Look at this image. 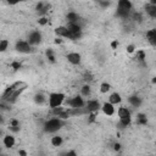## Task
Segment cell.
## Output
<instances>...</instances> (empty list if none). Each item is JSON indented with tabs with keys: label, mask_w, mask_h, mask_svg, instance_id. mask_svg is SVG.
Wrapping results in <instances>:
<instances>
[{
	"label": "cell",
	"mask_w": 156,
	"mask_h": 156,
	"mask_svg": "<svg viewBox=\"0 0 156 156\" xmlns=\"http://www.w3.org/2000/svg\"><path fill=\"white\" fill-rule=\"evenodd\" d=\"M63 101H65V95H63L62 93H52V94H50V96H49L48 104H49V106L54 110V108L61 107V105H62Z\"/></svg>",
	"instance_id": "obj_1"
},
{
	"label": "cell",
	"mask_w": 156,
	"mask_h": 156,
	"mask_svg": "<svg viewBox=\"0 0 156 156\" xmlns=\"http://www.w3.org/2000/svg\"><path fill=\"white\" fill-rule=\"evenodd\" d=\"M132 9V2L129 0H119L117 4V15L119 17H127Z\"/></svg>",
	"instance_id": "obj_2"
},
{
	"label": "cell",
	"mask_w": 156,
	"mask_h": 156,
	"mask_svg": "<svg viewBox=\"0 0 156 156\" xmlns=\"http://www.w3.org/2000/svg\"><path fill=\"white\" fill-rule=\"evenodd\" d=\"M62 126V122L60 118H50L49 121L45 122L44 124V129L48 132V133H54L56 130H58Z\"/></svg>",
	"instance_id": "obj_3"
},
{
	"label": "cell",
	"mask_w": 156,
	"mask_h": 156,
	"mask_svg": "<svg viewBox=\"0 0 156 156\" xmlns=\"http://www.w3.org/2000/svg\"><path fill=\"white\" fill-rule=\"evenodd\" d=\"M69 33V39H78L80 37V27L77 23H68V26H66Z\"/></svg>",
	"instance_id": "obj_4"
},
{
	"label": "cell",
	"mask_w": 156,
	"mask_h": 156,
	"mask_svg": "<svg viewBox=\"0 0 156 156\" xmlns=\"http://www.w3.org/2000/svg\"><path fill=\"white\" fill-rule=\"evenodd\" d=\"M67 105H69L72 108H82L85 105V102L82 96H74L67 100Z\"/></svg>",
	"instance_id": "obj_5"
},
{
	"label": "cell",
	"mask_w": 156,
	"mask_h": 156,
	"mask_svg": "<svg viewBox=\"0 0 156 156\" xmlns=\"http://www.w3.org/2000/svg\"><path fill=\"white\" fill-rule=\"evenodd\" d=\"M40 40H41V34L38 30H33V32L29 33V35H28V43L30 45H35V44L40 43Z\"/></svg>",
	"instance_id": "obj_6"
},
{
	"label": "cell",
	"mask_w": 156,
	"mask_h": 156,
	"mask_svg": "<svg viewBox=\"0 0 156 156\" xmlns=\"http://www.w3.org/2000/svg\"><path fill=\"white\" fill-rule=\"evenodd\" d=\"M16 49H17L20 52H29V51H30V44H29L28 41L21 40V41H18V43L16 44Z\"/></svg>",
	"instance_id": "obj_7"
},
{
	"label": "cell",
	"mask_w": 156,
	"mask_h": 156,
	"mask_svg": "<svg viewBox=\"0 0 156 156\" xmlns=\"http://www.w3.org/2000/svg\"><path fill=\"white\" fill-rule=\"evenodd\" d=\"M100 108V104L98 100H90L87 102V111L88 112H95Z\"/></svg>",
	"instance_id": "obj_8"
},
{
	"label": "cell",
	"mask_w": 156,
	"mask_h": 156,
	"mask_svg": "<svg viewBox=\"0 0 156 156\" xmlns=\"http://www.w3.org/2000/svg\"><path fill=\"white\" fill-rule=\"evenodd\" d=\"M101 108H102V112H104L106 116H112V115L115 113V107H113V105L110 104V102H105V104H102Z\"/></svg>",
	"instance_id": "obj_9"
},
{
	"label": "cell",
	"mask_w": 156,
	"mask_h": 156,
	"mask_svg": "<svg viewBox=\"0 0 156 156\" xmlns=\"http://www.w3.org/2000/svg\"><path fill=\"white\" fill-rule=\"evenodd\" d=\"M146 39L151 45L156 46V28L155 29H150V30L146 32Z\"/></svg>",
	"instance_id": "obj_10"
},
{
	"label": "cell",
	"mask_w": 156,
	"mask_h": 156,
	"mask_svg": "<svg viewBox=\"0 0 156 156\" xmlns=\"http://www.w3.org/2000/svg\"><path fill=\"white\" fill-rule=\"evenodd\" d=\"M67 60L72 63V65H78L80 62V55L78 52H69L67 55Z\"/></svg>",
	"instance_id": "obj_11"
},
{
	"label": "cell",
	"mask_w": 156,
	"mask_h": 156,
	"mask_svg": "<svg viewBox=\"0 0 156 156\" xmlns=\"http://www.w3.org/2000/svg\"><path fill=\"white\" fill-rule=\"evenodd\" d=\"M117 113H118V117H119V119L130 118V111H129L127 107H124V106L119 107V108H118V111H117Z\"/></svg>",
	"instance_id": "obj_12"
},
{
	"label": "cell",
	"mask_w": 156,
	"mask_h": 156,
	"mask_svg": "<svg viewBox=\"0 0 156 156\" xmlns=\"http://www.w3.org/2000/svg\"><path fill=\"white\" fill-rule=\"evenodd\" d=\"M55 33L58 35V37H62V38H69V33H68V29L67 27L65 26H60L55 29Z\"/></svg>",
	"instance_id": "obj_13"
},
{
	"label": "cell",
	"mask_w": 156,
	"mask_h": 156,
	"mask_svg": "<svg viewBox=\"0 0 156 156\" xmlns=\"http://www.w3.org/2000/svg\"><path fill=\"white\" fill-rule=\"evenodd\" d=\"M2 143H4V145H5L6 147H12V146L15 145V138H13L12 135L7 134V135H5V136H4Z\"/></svg>",
	"instance_id": "obj_14"
},
{
	"label": "cell",
	"mask_w": 156,
	"mask_h": 156,
	"mask_svg": "<svg viewBox=\"0 0 156 156\" xmlns=\"http://www.w3.org/2000/svg\"><path fill=\"white\" fill-rule=\"evenodd\" d=\"M121 95L118 94V93H112L111 95H110V98H108V102L110 104H112V105H117V104H119L121 102Z\"/></svg>",
	"instance_id": "obj_15"
},
{
	"label": "cell",
	"mask_w": 156,
	"mask_h": 156,
	"mask_svg": "<svg viewBox=\"0 0 156 156\" xmlns=\"http://www.w3.org/2000/svg\"><path fill=\"white\" fill-rule=\"evenodd\" d=\"M51 144H52V146H60V145L62 144V136H60V135H54V136L51 138Z\"/></svg>",
	"instance_id": "obj_16"
},
{
	"label": "cell",
	"mask_w": 156,
	"mask_h": 156,
	"mask_svg": "<svg viewBox=\"0 0 156 156\" xmlns=\"http://www.w3.org/2000/svg\"><path fill=\"white\" fill-rule=\"evenodd\" d=\"M67 18H68V22H69V23H77V24H78V15H77V13L69 12L68 16H67Z\"/></svg>",
	"instance_id": "obj_17"
},
{
	"label": "cell",
	"mask_w": 156,
	"mask_h": 156,
	"mask_svg": "<svg viewBox=\"0 0 156 156\" xmlns=\"http://www.w3.org/2000/svg\"><path fill=\"white\" fill-rule=\"evenodd\" d=\"M128 101H129L134 107H138V106L140 105V99H139L138 96H130V98L128 99Z\"/></svg>",
	"instance_id": "obj_18"
},
{
	"label": "cell",
	"mask_w": 156,
	"mask_h": 156,
	"mask_svg": "<svg viewBox=\"0 0 156 156\" xmlns=\"http://www.w3.org/2000/svg\"><path fill=\"white\" fill-rule=\"evenodd\" d=\"M110 89H111V87H110L108 83H102V84L100 85V91H101V93H107Z\"/></svg>",
	"instance_id": "obj_19"
},
{
	"label": "cell",
	"mask_w": 156,
	"mask_h": 156,
	"mask_svg": "<svg viewBox=\"0 0 156 156\" xmlns=\"http://www.w3.org/2000/svg\"><path fill=\"white\" fill-rule=\"evenodd\" d=\"M7 46H9V41L6 39H2L0 41V51H5L7 49Z\"/></svg>",
	"instance_id": "obj_20"
},
{
	"label": "cell",
	"mask_w": 156,
	"mask_h": 156,
	"mask_svg": "<svg viewBox=\"0 0 156 156\" xmlns=\"http://www.w3.org/2000/svg\"><path fill=\"white\" fill-rule=\"evenodd\" d=\"M136 60H139V61H144L145 60V52L143 50L136 51Z\"/></svg>",
	"instance_id": "obj_21"
},
{
	"label": "cell",
	"mask_w": 156,
	"mask_h": 156,
	"mask_svg": "<svg viewBox=\"0 0 156 156\" xmlns=\"http://www.w3.org/2000/svg\"><path fill=\"white\" fill-rule=\"evenodd\" d=\"M80 91H82V95H84V96L89 95V93H90V88H89V85H83L82 89H80Z\"/></svg>",
	"instance_id": "obj_22"
},
{
	"label": "cell",
	"mask_w": 156,
	"mask_h": 156,
	"mask_svg": "<svg viewBox=\"0 0 156 156\" xmlns=\"http://www.w3.org/2000/svg\"><path fill=\"white\" fill-rule=\"evenodd\" d=\"M44 100H45V98H44L41 94H37V95H35V98H34V101H35L37 104H43V102H44Z\"/></svg>",
	"instance_id": "obj_23"
},
{
	"label": "cell",
	"mask_w": 156,
	"mask_h": 156,
	"mask_svg": "<svg viewBox=\"0 0 156 156\" xmlns=\"http://www.w3.org/2000/svg\"><path fill=\"white\" fill-rule=\"evenodd\" d=\"M46 57L51 61V62H54L55 61V56H54V52H52V50H46Z\"/></svg>",
	"instance_id": "obj_24"
},
{
	"label": "cell",
	"mask_w": 156,
	"mask_h": 156,
	"mask_svg": "<svg viewBox=\"0 0 156 156\" xmlns=\"http://www.w3.org/2000/svg\"><path fill=\"white\" fill-rule=\"evenodd\" d=\"M136 122H138L139 124H145V123H146V117H145L144 115H139L138 118H136Z\"/></svg>",
	"instance_id": "obj_25"
},
{
	"label": "cell",
	"mask_w": 156,
	"mask_h": 156,
	"mask_svg": "<svg viewBox=\"0 0 156 156\" xmlns=\"http://www.w3.org/2000/svg\"><path fill=\"white\" fill-rule=\"evenodd\" d=\"M119 124L122 127H127L130 124V118H126V119H119Z\"/></svg>",
	"instance_id": "obj_26"
},
{
	"label": "cell",
	"mask_w": 156,
	"mask_h": 156,
	"mask_svg": "<svg viewBox=\"0 0 156 156\" xmlns=\"http://www.w3.org/2000/svg\"><path fill=\"white\" fill-rule=\"evenodd\" d=\"M48 23V20L45 18V17H41V18H39V24H46Z\"/></svg>",
	"instance_id": "obj_27"
},
{
	"label": "cell",
	"mask_w": 156,
	"mask_h": 156,
	"mask_svg": "<svg viewBox=\"0 0 156 156\" xmlns=\"http://www.w3.org/2000/svg\"><path fill=\"white\" fill-rule=\"evenodd\" d=\"M11 67H12L13 69H18V68L21 67V65H20L18 62H12V65H11Z\"/></svg>",
	"instance_id": "obj_28"
},
{
	"label": "cell",
	"mask_w": 156,
	"mask_h": 156,
	"mask_svg": "<svg viewBox=\"0 0 156 156\" xmlns=\"http://www.w3.org/2000/svg\"><path fill=\"white\" fill-rule=\"evenodd\" d=\"M127 51H128V52H133V51H134V46H133V45H128V46H127Z\"/></svg>",
	"instance_id": "obj_29"
},
{
	"label": "cell",
	"mask_w": 156,
	"mask_h": 156,
	"mask_svg": "<svg viewBox=\"0 0 156 156\" xmlns=\"http://www.w3.org/2000/svg\"><path fill=\"white\" fill-rule=\"evenodd\" d=\"M117 45H118V43H117L116 40H113V41L111 43V48H112V49H116V48H117Z\"/></svg>",
	"instance_id": "obj_30"
},
{
	"label": "cell",
	"mask_w": 156,
	"mask_h": 156,
	"mask_svg": "<svg viewBox=\"0 0 156 156\" xmlns=\"http://www.w3.org/2000/svg\"><path fill=\"white\" fill-rule=\"evenodd\" d=\"M65 156H77V154H76L74 151H68V152H67Z\"/></svg>",
	"instance_id": "obj_31"
},
{
	"label": "cell",
	"mask_w": 156,
	"mask_h": 156,
	"mask_svg": "<svg viewBox=\"0 0 156 156\" xmlns=\"http://www.w3.org/2000/svg\"><path fill=\"white\" fill-rule=\"evenodd\" d=\"M18 155H20V156H27V152H26L24 150H20V151H18Z\"/></svg>",
	"instance_id": "obj_32"
},
{
	"label": "cell",
	"mask_w": 156,
	"mask_h": 156,
	"mask_svg": "<svg viewBox=\"0 0 156 156\" xmlns=\"http://www.w3.org/2000/svg\"><path fill=\"white\" fill-rule=\"evenodd\" d=\"M113 149H115L116 151H118V150L121 149V145H119V144H115V146H113Z\"/></svg>",
	"instance_id": "obj_33"
},
{
	"label": "cell",
	"mask_w": 156,
	"mask_h": 156,
	"mask_svg": "<svg viewBox=\"0 0 156 156\" xmlns=\"http://www.w3.org/2000/svg\"><path fill=\"white\" fill-rule=\"evenodd\" d=\"M100 4H101L102 6H108V5H110V2H105V1H101Z\"/></svg>",
	"instance_id": "obj_34"
},
{
	"label": "cell",
	"mask_w": 156,
	"mask_h": 156,
	"mask_svg": "<svg viewBox=\"0 0 156 156\" xmlns=\"http://www.w3.org/2000/svg\"><path fill=\"white\" fill-rule=\"evenodd\" d=\"M152 82H154V83H156V77H155L154 79H152Z\"/></svg>",
	"instance_id": "obj_35"
},
{
	"label": "cell",
	"mask_w": 156,
	"mask_h": 156,
	"mask_svg": "<svg viewBox=\"0 0 156 156\" xmlns=\"http://www.w3.org/2000/svg\"><path fill=\"white\" fill-rule=\"evenodd\" d=\"M155 146H156V141H155Z\"/></svg>",
	"instance_id": "obj_36"
}]
</instances>
